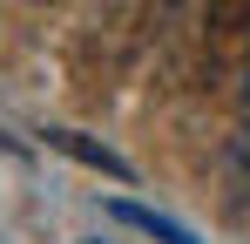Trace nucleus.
Here are the masks:
<instances>
[{
  "instance_id": "f03ea898",
  "label": "nucleus",
  "mask_w": 250,
  "mask_h": 244,
  "mask_svg": "<svg viewBox=\"0 0 250 244\" xmlns=\"http://www.w3.org/2000/svg\"><path fill=\"white\" fill-rule=\"evenodd\" d=\"M196 41H203V68L209 75H244L250 68V0L209 7L203 27H196Z\"/></svg>"
},
{
  "instance_id": "7ed1b4c3",
  "label": "nucleus",
  "mask_w": 250,
  "mask_h": 244,
  "mask_svg": "<svg viewBox=\"0 0 250 244\" xmlns=\"http://www.w3.org/2000/svg\"><path fill=\"white\" fill-rule=\"evenodd\" d=\"M244 122H250V68H244Z\"/></svg>"
},
{
  "instance_id": "f257e3e1",
  "label": "nucleus",
  "mask_w": 250,
  "mask_h": 244,
  "mask_svg": "<svg viewBox=\"0 0 250 244\" xmlns=\"http://www.w3.org/2000/svg\"><path fill=\"white\" fill-rule=\"evenodd\" d=\"M128 21H135V7H128V14H102V21H88L82 34H75L68 75H75V88H82V102H102V95L122 81V68L135 61L142 27H128Z\"/></svg>"
}]
</instances>
